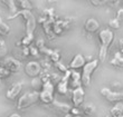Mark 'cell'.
<instances>
[{"mask_svg": "<svg viewBox=\"0 0 123 117\" xmlns=\"http://www.w3.org/2000/svg\"><path fill=\"white\" fill-rule=\"evenodd\" d=\"M119 46H120V52L123 55V39H120V41H119Z\"/></svg>", "mask_w": 123, "mask_h": 117, "instance_id": "d590c367", "label": "cell"}, {"mask_svg": "<svg viewBox=\"0 0 123 117\" xmlns=\"http://www.w3.org/2000/svg\"><path fill=\"white\" fill-rule=\"evenodd\" d=\"M9 117H21L19 114H17V113H15V114H11Z\"/></svg>", "mask_w": 123, "mask_h": 117, "instance_id": "8d00e7d4", "label": "cell"}, {"mask_svg": "<svg viewBox=\"0 0 123 117\" xmlns=\"http://www.w3.org/2000/svg\"><path fill=\"white\" fill-rule=\"evenodd\" d=\"M85 64H86V60H85L84 56L82 54H77V55H75L74 58L72 59L68 67H69L71 70H78V69L83 68Z\"/></svg>", "mask_w": 123, "mask_h": 117, "instance_id": "2e32d148", "label": "cell"}, {"mask_svg": "<svg viewBox=\"0 0 123 117\" xmlns=\"http://www.w3.org/2000/svg\"><path fill=\"white\" fill-rule=\"evenodd\" d=\"M84 97H85V91L83 87H78L75 88L72 90V100L74 104V107H81L83 101H84Z\"/></svg>", "mask_w": 123, "mask_h": 117, "instance_id": "4fadbf2b", "label": "cell"}, {"mask_svg": "<svg viewBox=\"0 0 123 117\" xmlns=\"http://www.w3.org/2000/svg\"><path fill=\"white\" fill-rule=\"evenodd\" d=\"M39 100V91H31V93H26L19 98L17 103V108L19 111H25L28 107L32 106Z\"/></svg>", "mask_w": 123, "mask_h": 117, "instance_id": "8992f818", "label": "cell"}, {"mask_svg": "<svg viewBox=\"0 0 123 117\" xmlns=\"http://www.w3.org/2000/svg\"><path fill=\"white\" fill-rule=\"evenodd\" d=\"M110 64L113 67L115 68H119V69H123V56L120 51L119 52H115V55L113 56V58L111 59Z\"/></svg>", "mask_w": 123, "mask_h": 117, "instance_id": "ac0fdd59", "label": "cell"}, {"mask_svg": "<svg viewBox=\"0 0 123 117\" xmlns=\"http://www.w3.org/2000/svg\"><path fill=\"white\" fill-rule=\"evenodd\" d=\"M54 93L55 87L52 81H45L43 83L42 90L39 91V100L45 105H50L54 101Z\"/></svg>", "mask_w": 123, "mask_h": 117, "instance_id": "5b68a950", "label": "cell"}, {"mask_svg": "<svg viewBox=\"0 0 123 117\" xmlns=\"http://www.w3.org/2000/svg\"><path fill=\"white\" fill-rule=\"evenodd\" d=\"M42 69H43V72H49V69L52 68V64H50V60L48 59H45V60H43L42 64Z\"/></svg>", "mask_w": 123, "mask_h": 117, "instance_id": "484cf974", "label": "cell"}, {"mask_svg": "<svg viewBox=\"0 0 123 117\" xmlns=\"http://www.w3.org/2000/svg\"><path fill=\"white\" fill-rule=\"evenodd\" d=\"M53 107L55 108L56 111H58L59 113H63V114H68L71 113L72 107L67 104H64V103H59V101L54 100L53 101Z\"/></svg>", "mask_w": 123, "mask_h": 117, "instance_id": "d6986e66", "label": "cell"}, {"mask_svg": "<svg viewBox=\"0 0 123 117\" xmlns=\"http://www.w3.org/2000/svg\"><path fill=\"white\" fill-rule=\"evenodd\" d=\"M98 38L101 41V47H100V51H98V59L100 61H105L110 49L111 45L114 40V33L112 30L110 29H103L98 33Z\"/></svg>", "mask_w": 123, "mask_h": 117, "instance_id": "3957f363", "label": "cell"}, {"mask_svg": "<svg viewBox=\"0 0 123 117\" xmlns=\"http://www.w3.org/2000/svg\"><path fill=\"white\" fill-rule=\"evenodd\" d=\"M100 29V22L94 18H88L84 22V30L88 33H95Z\"/></svg>", "mask_w": 123, "mask_h": 117, "instance_id": "e0dca14e", "label": "cell"}, {"mask_svg": "<svg viewBox=\"0 0 123 117\" xmlns=\"http://www.w3.org/2000/svg\"><path fill=\"white\" fill-rule=\"evenodd\" d=\"M101 95L110 103H122L123 101V91H113L109 88H102Z\"/></svg>", "mask_w": 123, "mask_h": 117, "instance_id": "9c48e42d", "label": "cell"}, {"mask_svg": "<svg viewBox=\"0 0 123 117\" xmlns=\"http://www.w3.org/2000/svg\"><path fill=\"white\" fill-rule=\"evenodd\" d=\"M10 75H11V72H8L6 68H3L2 66H0V79L1 80L5 79V78H8Z\"/></svg>", "mask_w": 123, "mask_h": 117, "instance_id": "4316f807", "label": "cell"}, {"mask_svg": "<svg viewBox=\"0 0 123 117\" xmlns=\"http://www.w3.org/2000/svg\"><path fill=\"white\" fill-rule=\"evenodd\" d=\"M29 55L30 56H34V57H38V56L40 55V52H39L38 48H37L36 46L30 45L29 46Z\"/></svg>", "mask_w": 123, "mask_h": 117, "instance_id": "f1b7e54d", "label": "cell"}, {"mask_svg": "<svg viewBox=\"0 0 123 117\" xmlns=\"http://www.w3.org/2000/svg\"><path fill=\"white\" fill-rule=\"evenodd\" d=\"M64 117H74V115H72L71 113H68V114H65Z\"/></svg>", "mask_w": 123, "mask_h": 117, "instance_id": "74e56055", "label": "cell"}, {"mask_svg": "<svg viewBox=\"0 0 123 117\" xmlns=\"http://www.w3.org/2000/svg\"><path fill=\"white\" fill-rule=\"evenodd\" d=\"M54 65H55V67H56V68H57V69H58L59 72H64V74H65V72H67V70H68V68H67V67H66V66L64 65V64H63V62L61 61V60H59V61H57V62H55Z\"/></svg>", "mask_w": 123, "mask_h": 117, "instance_id": "83f0119b", "label": "cell"}, {"mask_svg": "<svg viewBox=\"0 0 123 117\" xmlns=\"http://www.w3.org/2000/svg\"><path fill=\"white\" fill-rule=\"evenodd\" d=\"M19 16H21L24 18V20H25V31H26V35H25V36L34 37L36 25H37L35 16L32 15V12L30 10L21 9V10H19V11H17L16 13L8 16V19H15V18H17V17H19Z\"/></svg>", "mask_w": 123, "mask_h": 117, "instance_id": "7a4b0ae2", "label": "cell"}, {"mask_svg": "<svg viewBox=\"0 0 123 117\" xmlns=\"http://www.w3.org/2000/svg\"><path fill=\"white\" fill-rule=\"evenodd\" d=\"M112 117H119L123 115V103H115L113 107L110 111Z\"/></svg>", "mask_w": 123, "mask_h": 117, "instance_id": "ffe728a7", "label": "cell"}, {"mask_svg": "<svg viewBox=\"0 0 123 117\" xmlns=\"http://www.w3.org/2000/svg\"><path fill=\"white\" fill-rule=\"evenodd\" d=\"M74 117H83L82 115H76V116H74Z\"/></svg>", "mask_w": 123, "mask_h": 117, "instance_id": "ab89813d", "label": "cell"}, {"mask_svg": "<svg viewBox=\"0 0 123 117\" xmlns=\"http://www.w3.org/2000/svg\"><path fill=\"white\" fill-rule=\"evenodd\" d=\"M98 67V60L97 59H92L90 61H87L83 67V72L82 74V84L84 87H88L91 85V79L92 75Z\"/></svg>", "mask_w": 123, "mask_h": 117, "instance_id": "277c9868", "label": "cell"}, {"mask_svg": "<svg viewBox=\"0 0 123 117\" xmlns=\"http://www.w3.org/2000/svg\"><path fill=\"white\" fill-rule=\"evenodd\" d=\"M25 72H26L27 76H29L31 78H37L42 75L43 69L42 66H40V62L35 61V60H31L26 65L25 67Z\"/></svg>", "mask_w": 123, "mask_h": 117, "instance_id": "8fae6325", "label": "cell"}, {"mask_svg": "<svg viewBox=\"0 0 123 117\" xmlns=\"http://www.w3.org/2000/svg\"><path fill=\"white\" fill-rule=\"evenodd\" d=\"M115 19L119 21V22H122L123 21V8H121V9L117 10V16H115Z\"/></svg>", "mask_w": 123, "mask_h": 117, "instance_id": "4dcf8cb0", "label": "cell"}, {"mask_svg": "<svg viewBox=\"0 0 123 117\" xmlns=\"http://www.w3.org/2000/svg\"><path fill=\"white\" fill-rule=\"evenodd\" d=\"M0 86H1V79H0Z\"/></svg>", "mask_w": 123, "mask_h": 117, "instance_id": "60d3db41", "label": "cell"}, {"mask_svg": "<svg viewBox=\"0 0 123 117\" xmlns=\"http://www.w3.org/2000/svg\"><path fill=\"white\" fill-rule=\"evenodd\" d=\"M49 2H56V1H57V0H48Z\"/></svg>", "mask_w": 123, "mask_h": 117, "instance_id": "f35d334b", "label": "cell"}, {"mask_svg": "<svg viewBox=\"0 0 123 117\" xmlns=\"http://www.w3.org/2000/svg\"><path fill=\"white\" fill-rule=\"evenodd\" d=\"M18 1H19V5H20V7H21V9H24V10H31L32 9L30 0H18Z\"/></svg>", "mask_w": 123, "mask_h": 117, "instance_id": "d4e9b609", "label": "cell"}, {"mask_svg": "<svg viewBox=\"0 0 123 117\" xmlns=\"http://www.w3.org/2000/svg\"><path fill=\"white\" fill-rule=\"evenodd\" d=\"M73 21H74V19L69 18V17L63 18V19H56L55 23H54V27H53L54 35L55 36H59L62 33H64L66 30H68L71 28Z\"/></svg>", "mask_w": 123, "mask_h": 117, "instance_id": "ba28073f", "label": "cell"}, {"mask_svg": "<svg viewBox=\"0 0 123 117\" xmlns=\"http://www.w3.org/2000/svg\"><path fill=\"white\" fill-rule=\"evenodd\" d=\"M107 3H109L110 6H112V7H115V6H117V5L120 3V1H119V0H107Z\"/></svg>", "mask_w": 123, "mask_h": 117, "instance_id": "836d02e7", "label": "cell"}, {"mask_svg": "<svg viewBox=\"0 0 123 117\" xmlns=\"http://www.w3.org/2000/svg\"><path fill=\"white\" fill-rule=\"evenodd\" d=\"M3 68H6L8 72H10L11 74L13 72H18L21 69V62L17 59L12 58V57H6L1 61V65Z\"/></svg>", "mask_w": 123, "mask_h": 117, "instance_id": "30bf717a", "label": "cell"}, {"mask_svg": "<svg viewBox=\"0 0 123 117\" xmlns=\"http://www.w3.org/2000/svg\"><path fill=\"white\" fill-rule=\"evenodd\" d=\"M36 47L38 48L40 54L47 56L53 64H55V62L61 60V52H59L58 50H53V49H49V48H47V47H45L44 40H42V39H39L38 41L36 42Z\"/></svg>", "mask_w": 123, "mask_h": 117, "instance_id": "52a82bcc", "label": "cell"}, {"mask_svg": "<svg viewBox=\"0 0 123 117\" xmlns=\"http://www.w3.org/2000/svg\"><path fill=\"white\" fill-rule=\"evenodd\" d=\"M119 117H123V115H121V116H119Z\"/></svg>", "mask_w": 123, "mask_h": 117, "instance_id": "b9f144b4", "label": "cell"}, {"mask_svg": "<svg viewBox=\"0 0 123 117\" xmlns=\"http://www.w3.org/2000/svg\"><path fill=\"white\" fill-rule=\"evenodd\" d=\"M109 25H110V27H111V28H113V29H119V28H120V26H121V23L119 22L115 18L111 20L110 22H109Z\"/></svg>", "mask_w": 123, "mask_h": 117, "instance_id": "f546056e", "label": "cell"}, {"mask_svg": "<svg viewBox=\"0 0 123 117\" xmlns=\"http://www.w3.org/2000/svg\"><path fill=\"white\" fill-rule=\"evenodd\" d=\"M69 87L71 89H75L78 87H83L82 84V74L77 70H71V78H69Z\"/></svg>", "mask_w": 123, "mask_h": 117, "instance_id": "9a60e30c", "label": "cell"}, {"mask_svg": "<svg viewBox=\"0 0 123 117\" xmlns=\"http://www.w3.org/2000/svg\"><path fill=\"white\" fill-rule=\"evenodd\" d=\"M91 2L95 6H100V5H103V3H106L107 0H91Z\"/></svg>", "mask_w": 123, "mask_h": 117, "instance_id": "d6a6232c", "label": "cell"}, {"mask_svg": "<svg viewBox=\"0 0 123 117\" xmlns=\"http://www.w3.org/2000/svg\"><path fill=\"white\" fill-rule=\"evenodd\" d=\"M56 21V17H55V11L53 8H47V9L44 10V13L43 16L40 17L39 19V22L43 27V30L48 39H54L55 38V35H54V31H53V27H54V23Z\"/></svg>", "mask_w": 123, "mask_h": 117, "instance_id": "6da1fadb", "label": "cell"}, {"mask_svg": "<svg viewBox=\"0 0 123 117\" xmlns=\"http://www.w3.org/2000/svg\"><path fill=\"white\" fill-rule=\"evenodd\" d=\"M10 33V27L6 22H3L2 19L0 18V36L7 37Z\"/></svg>", "mask_w": 123, "mask_h": 117, "instance_id": "44dd1931", "label": "cell"}, {"mask_svg": "<svg viewBox=\"0 0 123 117\" xmlns=\"http://www.w3.org/2000/svg\"><path fill=\"white\" fill-rule=\"evenodd\" d=\"M6 54V44L2 39H0V56Z\"/></svg>", "mask_w": 123, "mask_h": 117, "instance_id": "1f68e13d", "label": "cell"}, {"mask_svg": "<svg viewBox=\"0 0 123 117\" xmlns=\"http://www.w3.org/2000/svg\"><path fill=\"white\" fill-rule=\"evenodd\" d=\"M23 87H24V83L23 81H18L16 84H13L10 86V88L7 90L6 93V97L9 99V100H15L19 94L21 93L23 90Z\"/></svg>", "mask_w": 123, "mask_h": 117, "instance_id": "5bb4252c", "label": "cell"}, {"mask_svg": "<svg viewBox=\"0 0 123 117\" xmlns=\"http://www.w3.org/2000/svg\"><path fill=\"white\" fill-rule=\"evenodd\" d=\"M69 78H71V69H68L67 72L64 74V76L62 77V79L57 84V93L59 95H66L68 91V87H69Z\"/></svg>", "mask_w": 123, "mask_h": 117, "instance_id": "7c38bea8", "label": "cell"}, {"mask_svg": "<svg viewBox=\"0 0 123 117\" xmlns=\"http://www.w3.org/2000/svg\"><path fill=\"white\" fill-rule=\"evenodd\" d=\"M23 55L26 57V56H29V47H23Z\"/></svg>", "mask_w": 123, "mask_h": 117, "instance_id": "e575fe53", "label": "cell"}, {"mask_svg": "<svg viewBox=\"0 0 123 117\" xmlns=\"http://www.w3.org/2000/svg\"><path fill=\"white\" fill-rule=\"evenodd\" d=\"M31 85H32V87L35 88V90L36 91H38V90H42V87H43V81L40 80V78H34L31 81Z\"/></svg>", "mask_w": 123, "mask_h": 117, "instance_id": "cb8c5ba5", "label": "cell"}, {"mask_svg": "<svg viewBox=\"0 0 123 117\" xmlns=\"http://www.w3.org/2000/svg\"><path fill=\"white\" fill-rule=\"evenodd\" d=\"M0 1L8 8V10H9L10 12H12V15L17 12V7L13 0H0Z\"/></svg>", "mask_w": 123, "mask_h": 117, "instance_id": "7402d4cb", "label": "cell"}, {"mask_svg": "<svg viewBox=\"0 0 123 117\" xmlns=\"http://www.w3.org/2000/svg\"><path fill=\"white\" fill-rule=\"evenodd\" d=\"M82 111H83V114L86 115V116H91V115L94 114V111H95V107H94L93 105L88 104V105H85L84 107L82 108Z\"/></svg>", "mask_w": 123, "mask_h": 117, "instance_id": "603a6c76", "label": "cell"}]
</instances>
